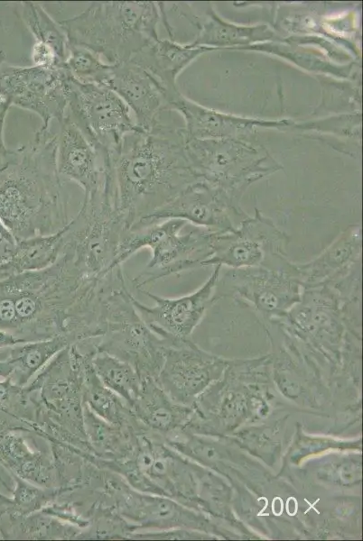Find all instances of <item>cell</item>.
<instances>
[{
    "label": "cell",
    "mask_w": 363,
    "mask_h": 541,
    "mask_svg": "<svg viewBox=\"0 0 363 541\" xmlns=\"http://www.w3.org/2000/svg\"><path fill=\"white\" fill-rule=\"evenodd\" d=\"M12 536L22 539H79L82 528L42 510L10 517Z\"/></svg>",
    "instance_id": "obj_27"
},
{
    "label": "cell",
    "mask_w": 363,
    "mask_h": 541,
    "mask_svg": "<svg viewBox=\"0 0 363 541\" xmlns=\"http://www.w3.org/2000/svg\"><path fill=\"white\" fill-rule=\"evenodd\" d=\"M22 342L9 332L0 330V349L12 347Z\"/></svg>",
    "instance_id": "obj_35"
},
{
    "label": "cell",
    "mask_w": 363,
    "mask_h": 541,
    "mask_svg": "<svg viewBox=\"0 0 363 541\" xmlns=\"http://www.w3.org/2000/svg\"><path fill=\"white\" fill-rule=\"evenodd\" d=\"M17 240L0 220V265L9 260L15 251Z\"/></svg>",
    "instance_id": "obj_33"
},
{
    "label": "cell",
    "mask_w": 363,
    "mask_h": 541,
    "mask_svg": "<svg viewBox=\"0 0 363 541\" xmlns=\"http://www.w3.org/2000/svg\"><path fill=\"white\" fill-rule=\"evenodd\" d=\"M302 282L298 264L229 268L218 278L213 301L232 298L253 309L262 323L281 317L299 302Z\"/></svg>",
    "instance_id": "obj_9"
},
{
    "label": "cell",
    "mask_w": 363,
    "mask_h": 541,
    "mask_svg": "<svg viewBox=\"0 0 363 541\" xmlns=\"http://www.w3.org/2000/svg\"><path fill=\"white\" fill-rule=\"evenodd\" d=\"M56 133V164L60 177L79 185L84 195L105 180L111 164V154L98 150L79 128L65 115Z\"/></svg>",
    "instance_id": "obj_17"
},
{
    "label": "cell",
    "mask_w": 363,
    "mask_h": 541,
    "mask_svg": "<svg viewBox=\"0 0 363 541\" xmlns=\"http://www.w3.org/2000/svg\"><path fill=\"white\" fill-rule=\"evenodd\" d=\"M95 351L69 344L24 386L37 405L33 426L50 441L92 454L84 428L83 389L86 363Z\"/></svg>",
    "instance_id": "obj_4"
},
{
    "label": "cell",
    "mask_w": 363,
    "mask_h": 541,
    "mask_svg": "<svg viewBox=\"0 0 363 541\" xmlns=\"http://www.w3.org/2000/svg\"><path fill=\"white\" fill-rule=\"evenodd\" d=\"M6 115L0 117V172H2L12 161L14 151L9 150L4 141V124Z\"/></svg>",
    "instance_id": "obj_34"
},
{
    "label": "cell",
    "mask_w": 363,
    "mask_h": 541,
    "mask_svg": "<svg viewBox=\"0 0 363 541\" xmlns=\"http://www.w3.org/2000/svg\"><path fill=\"white\" fill-rule=\"evenodd\" d=\"M93 353L85 367L84 405L98 417L115 426L135 429L145 427L137 419L130 405L100 381L92 365Z\"/></svg>",
    "instance_id": "obj_24"
},
{
    "label": "cell",
    "mask_w": 363,
    "mask_h": 541,
    "mask_svg": "<svg viewBox=\"0 0 363 541\" xmlns=\"http://www.w3.org/2000/svg\"><path fill=\"white\" fill-rule=\"evenodd\" d=\"M361 264V225H349L316 258L298 264L302 289L328 285Z\"/></svg>",
    "instance_id": "obj_20"
},
{
    "label": "cell",
    "mask_w": 363,
    "mask_h": 541,
    "mask_svg": "<svg viewBox=\"0 0 363 541\" xmlns=\"http://www.w3.org/2000/svg\"><path fill=\"white\" fill-rule=\"evenodd\" d=\"M10 104L0 95V117L6 115Z\"/></svg>",
    "instance_id": "obj_36"
},
{
    "label": "cell",
    "mask_w": 363,
    "mask_h": 541,
    "mask_svg": "<svg viewBox=\"0 0 363 541\" xmlns=\"http://www.w3.org/2000/svg\"><path fill=\"white\" fill-rule=\"evenodd\" d=\"M67 116L98 149L114 155L126 134L136 128L122 98L107 87L79 82L69 76Z\"/></svg>",
    "instance_id": "obj_10"
},
{
    "label": "cell",
    "mask_w": 363,
    "mask_h": 541,
    "mask_svg": "<svg viewBox=\"0 0 363 541\" xmlns=\"http://www.w3.org/2000/svg\"><path fill=\"white\" fill-rule=\"evenodd\" d=\"M119 213L127 229L150 215L185 189L190 171L159 125L138 127L123 138L113 155Z\"/></svg>",
    "instance_id": "obj_3"
},
{
    "label": "cell",
    "mask_w": 363,
    "mask_h": 541,
    "mask_svg": "<svg viewBox=\"0 0 363 541\" xmlns=\"http://www.w3.org/2000/svg\"><path fill=\"white\" fill-rule=\"evenodd\" d=\"M219 185H190L169 203L132 227L177 218L213 232L234 231L248 216L237 204L243 187Z\"/></svg>",
    "instance_id": "obj_13"
},
{
    "label": "cell",
    "mask_w": 363,
    "mask_h": 541,
    "mask_svg": "<svg viewBox=\"0 0 363 541\" xmlns=\"http://www.w3.org/2000/svg\"><path fill=\"white\" fill-rule=\"evenodd\" d=\"M0 220L16 240L54 234L70 222L50 129H38L0 172Z\"/></svg>",
    "instance_id": "obj_2"
},
{
    "label": "cell",
    "mask_w": 363,
    "mask_h": 541,
    "mask_svg": "<svg viewBox=\"0 0 363 541\" xmlns=\"http://www.w3.org/2000/svg\"><path fill=\"white\" fill-rule=\"evenodd\" d=\"M186 225L184 220L170 218L127 229L114 268L121 266L139 250L149 248V261L132 280L134 288L138 290L160 279L202 267L212 254L216 232L195 225L183 232Z\"/></svg>",
    "instance_id": "obj_6"
},
{
    "label": "cell",
    "mask_w": 363,
    "mask_h": 541,
    "mask_svg": "<svg viewBox=\"0 0 363 541\" xmlns=\"http://www.w3.org/2000/svg\"><path fill=\"white\" fill-rule=\"evenodd\" d=\"M221 267V265H215L210 276L199 289L179 298H163L144 289H138L153 299L154 305L152 307L144 305L133 295L134 306L155 334L190 338L208 308L214 304L213 295Z\"/></svg>",
    "instance_id": "obj_15"
},
{
    "label": "cell",
    "mask_w": 363,
    "mask_h": 541,
    "mask_svg": "<svg viewBox=\"0 0 363 541\" xmlns=\"http://www.w3.org/2000/svg\"><path fill=\"white\" fill-rule=\"evenodd\" d=\"M67 345V339L57 335L12 346L6 357L12 366V373L8 379L18 386H26Z\"/></svg>",
    "instance_id": "obj_25"
},
{
    "label": "cell",
    "mask_w": 363,
    "mask_h": 541,
    "mask_svg": "<svg viewBox=\"0 0 363 541\" xmlns=\"http://www.w3.org/2000/svg\"><path fill=\"white\" fill-rule=\"evenodd\" d=\"M64 232L65 227L54 234L17 240L13 255L0 265V279L41 270L52 265L64 247Z\"/></svg>",
    "instance_id": "obj_21"
},
{
    "label": "cell",
    "mask_w": 363,
    "mask_h": 541,
    "mask_svg": "<svg viewBox=\"0 0 363 541\" xmlns=\"http://www.w3.org/2000/svg\"><path fill=\"white\" fill-rule=\"evenodd\" d=\"M84 428L95 456L106 461H120L133 451L138 434L145 429L115 426L98 417L84 405Z\"/></svg>",
    "instance_id": "obj_23"
},
{
    "label": "cell",
    "mask_w": 363,
    "mask_h": 541,
    "mask_svg": "<svg viewBox=\"0 0 363 541\" xmlns=\"http://www.w3.org/2000/svg\"><path fill=\"white\" fill-rule=\"evenodd\" d=\"M135 527L125 520L112 507L101 500L96 505L89 525L79 539H129Z\"/></svg>",
    "instance_id": "obj_30"
},
{
    "label": "cell",
    "mask_w": 363,
    "mask_h": 541,
    "mask_svg": "<svg viewBox=\"0 0 363 541\" xmlns=\"http://www.w3.org/2000/svg\"><path fill=\"white\" fill-rule=\"evenodd\" d=\"M69 74L63 68L0 67V95L10 104L37 115L40 130L66 115Z\"/></svg>",
    "instance_id": "obj_12"
},
{
    "label": "cell",
    "mask_w": 363,
    "mask_h": 541,
    "mask_svg": "<svg viewBox=\"0 0 363 541\" xmlns=\"http://www.w3.org/2000/svg\"><path fill=\"white\" fill-rule=\"evenodd\" d=\"M15 487L14 498L9 501V512L18 515H28L41 510L51 502L59 492V489H46L30 481L14 476Z\"/></svg>",
    "instance_id": "obj_31"
},
{
    "label": "cell",
    "mask_w": 363,
    "mask_h": 541,
    "mask_svg": "<svg viewBox=\"0 0 363 541\" xmlns=\"http://www.w3.org/2000/svg\"><path fill=\"white\" fill-rule=\"evenodd\" d=\"M108 87L128 106L136 127L150 131L158 125L157 115L169 96L143 67L132 60L115 63Z\"/></svg>",
    "instance_id": "obj_19"
},
{
    "label": "cell",
    "mask_w": 363,
    "mask_h": 541,
    "mask_svg": "<svg viewBox=\"0 0 363 541\" xmlns=\"http://www.w3.org/2000/svg\"><path fill=\"white\" fill-rule=\"evenodd\" d=\"M270 322L289 338L321 352L335 353L345 335L339 296L327 285L302 289L299 302Z\"/></svg>",
    "instance_id": "obj_14"
},
{
    "label": "cell",
    "mask_w": 363,
    "mask_h": 541,
    "mask_svg": "<svg viewBox=\"0 0 363 541\" xmlns=\"http://www.w3.org/2000/svg\"><path fill=\"white\" fill-rule=\"evenodd\" d=\"M31 60L33 66L43 69L63 66V62L59 59L54 50L42 41H34L31 51Z\"/></svg>",
    "instance_id": "obj_32"
},
{
    "label": "cell",
    "mask_w": 363,
    "mask_h": 541,
    "mask_svg": "<svg viewBox=\"0 0 363 541\" xmlns=\"http://www.w3.org/2000/svg\"><path fill=\"white\" fill-rule=\"evenodd\" d=\"M289 243V235L256 209L254 216L243 219L234 231L216 232L212 254L202 267H279L290 261Z\"/></svg>",
    "instance_id": "obj_11"
},
{
    "label": "cell",
    "mask_w": 363,
    "mask_h": 541,
    "mask_svg": "<svg viewBox=\"0 0 363 541\" xmlns=\"http://www.w3.org/2000/svg\"><path fill=\"white\" fill-rule=\"evenodd\" d=\"M158 335L164 340V361L157 381L172 400H185L202 377L225 365L224 361L200 350L190 338Z\"/></svg>",
    "instance_id": "obj_18"
},
{
    "label": "cell",
    "mask_w": 363,
    "mask_h": 541,
    "mask_svg": "<svg viewBox=\"0 0 363 541\" xmlns=\"http://www.w3.org/2000/svg\"><path fill=\"white\" fill-rule=\"evenodd\" d=\"M95 286L65 253L43 270L0 279V326L22 343L67 339L83 322Z\"/></svg>",
    "instance_id": "obj_1"
},
{
    "label": "cell",
    "mask_w": 363,
    "mask_h": 541,
    "mask_svg": "<svg viewBox=\"0 0 363 541\" xmlns=\"http://www.w3.org/2000/svg\"><path fill=\"white\" fill-rule=\"evenodd\" d=\"M154 2H91L81 13L60 22L74 45L115 64L130 60L158 40Z\"/></svg>",
    "instance_id": "obj_5"
},
{
    "label": "cell",
    "mask_w": 363,
    "mask_h": 541,
    "mask_svg": "<svg viewBox=\"0 0 363 541\" xmlns=\"http://www.w3.org/2000/svg\"><path fill=\"white\" fill-rule=\"evenodd\" d=\"M63 68L73 79L108 87L114 64L85 48L69 45Z\"/></svg>",
    "instance_id": "obj_29"
},
{
    "label": "cell",
    "mask_w": 363,
    "mask_h": 541,
    "mask_svg": "<svg viewBox=\"0 0 363 541\" xmlns=\"http://www.w3.org/2000/svg\"><path fill=\"white\" fill-rule=\"evenodd\" d=\"M21 19L36 41L51 46L64 62L69 41L64 30L37 2L21 3Z\"/></svg>",
    "instance_id": "obj_28"
},
{
    "label": "cell",
    "mask_w": 363,
    "mask_h": 541,
    "mask_svg": "<svg viewBox=\"0 0 363 541\" xmlns=\"http://www.w3.org/2000/svg\"><path fill=\"white\" fill-rule=\"evenodd\" d=\"M6 59V54L4 50H0V67L4 64L5 60Z\"/></svg>",
    "instance_id": "obj_37"
},
{
    "label": "cell",
    "mask_w": 363,
    "mask_h": 541,
    "mask_svg": "<svg viewBox=\"0 0 363 541\" xmlns=\"http://www.w3.org/2000/svg\"><path fill=\"white\" fill-rule=\"evenodd\" d=\"M125 278L105 298L104 335L96 349L130 364L144 379L157 380L164 361V341L144 321L132 300Z\"/></svg>",
    "instance_id": "obj_8"
},
{
    "label": "cell",
    "mask_w": 363,
    "mask_h": 541,
    "mask_svg": "<svg viewBox=\"0 0 363 541\" xmlns=\"http://www.w3.org/2000/svg\"><path fill=\"white\" fill-rule=\"evenodd\" d=\"M126 230L118 210L114 177L107 174L99 187L84 195L80 210L65 226L62 252L85 274L104 276L115 269Z\"/></svg>",
    "instance_id": "obj_7"
},
{
    "label": "cell",
    "mask_w": 363,
    "mask_h": 541,
    "mask_svg": "<svg viewBox=\"0 0 363 541\" xmlns=\"http://www.w3.org/2000/svg\"><path fill=\"white\" fill-rule=\"evenodd\" d=\"M91 362L100 381L131 407L137 399L142 385L135 370L127 362L97 349Z\"/></svg>",
    "instance_id": "obj_26"
},
{
    "label": "cell",
    "mask_w": 363,
    "mask_h": 541,
    "mask_svg": "<svg viewBox=\"0 0 363 541\" xmlns=\"http://www.w3.org/2000/svg\"><path fill=\"white\" fill-rule=\"evenodd\" d=\"M131 408L137 419L162 437L172 432L183 411L172 403L155 379L142 380L140 393Z\"/></svg>",
    "instance_id": "obj_22"
},
{
    "label": "cell",
    "mask_w": 363,
    "mask_h": 541,
    "mask_svg": "<svg viewBox=\"0 0 363 541\" xmlns=\"http://www.w3.org/2000/svg\"><path fill=\"white\" fill-rule=\"evenodd\" d=\"M0 458L14 476L57 489L52 445L33 424L15 418L0 435Z\"/></svg>",
    "instance_id": "obj_16"
}]
</instances>
